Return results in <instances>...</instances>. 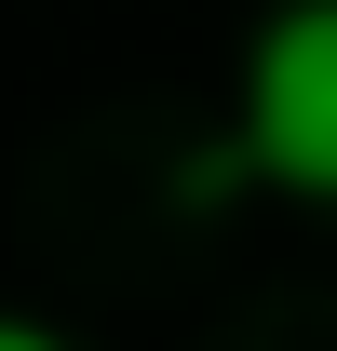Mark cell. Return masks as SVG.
I'll use <instances>...</instances> for the list:
<instances>
[{
    "mask_svg": "<svg viewBox=\"0 0 337 351\" xmlns=\"http://www.w3.org/2000/svg\"><path fill=\"white\" fill-rule=\"evenodd\" d=\"M229 149L256 162V189L337 203V0H270V14H256Z\"/></svg>",
    "mask_w": 337,
    "mask_h": 351,
    "instance_id": "1",
    "label": "cell"
},
{
    "mask_svg": "<svg viewBox=\"0 0 337 351\" xmlns=\"http://www.w3.org/2000/svg\"><path fill=\"white\" fill-rule=\"evenodd\" d=\"M162 189H175V203H203V217H216V203H243V189H256V162H243V149H229V135H203V149H175V176H162Z\"/></svg>",
    "mask_w": 337,
    "mask_h": 351,
    "instance_id": "2",
    "label": "cell"
},
{
    "mask_svg": "<svg viewBox=\"0 0 337 351\" xmlns=\"http://www.w3.org/2000/svg\"><path fill=\"white\" fill-rule=\"evenodd\" d=\"M0 351H68V338H54L41 311H0Z\"/></svg>",
    "mask_w": 337,
    "mask_h": 351,
    "instance_id": "3",
    "label": "cell"
}]
</instances>
